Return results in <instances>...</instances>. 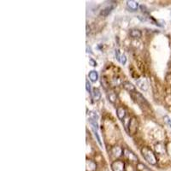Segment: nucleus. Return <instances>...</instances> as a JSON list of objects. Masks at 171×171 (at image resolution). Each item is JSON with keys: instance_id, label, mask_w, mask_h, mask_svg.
I'll return each mask as SVG.
<instances>
[{"instance_id": "obj_1", "label": "nucleus", "mask_w": 171, "mask_h": 171, "mask_svg": "<svg viewBox=\"0 0 171 171\" xmlns=\"http://www.w3.org/2000/svg\"><path fill=\"white\" fill-rule=\"evenodd\" d=\"M141 152H142V155L143 157L145 158V160L147 161L148 163H150L151 164L154 165L157 163V157L155 156L154 152L150 149L149 147L145 146V147H143L142 150H141Z\"/></svg>"}, {"instance_id": "obj_2", "label": "nucleus", "mask_w": 171, "mask_h": 171, "mask_svg": "<svg viewBox=\"0 0 171 171\" xmlns=\"http://www.w3.org/2000/svg\"><path fill=\"white\" fill-rule=\"evenodd\" d=\"M136 85L142 91H147L149 88V82L146 78H140L136 81Z\"/></svg>"}, {"instance_id": "obj_3", "label": "nucleus", "mask_w": 171, "mask_h": 171, "mask_svg": "<svg viewBox=\"0 0 171 171\" xmlns=\"http://www.w3.org/2000/svg\"><path fill=\"white\" fill-rule=\"evenodd\" d=\"M132 98L133 99H134V101H135L136 103H138L139 105H144V104H145V105H148V103H147V101L145 100V99L144 98L141 94L139 93H135V92H134V93L132 94Z\"/></svg>"}, {"instance_id": "obj_4", "label": "nucleus", "mask_w": 171, "mask_h": 171, "mask_svg": "<svg viewBox=\"0 0 171 171\" xmlns=\"http://www.w3.org/2000/svg\"><path fill=\"white\" fill-rule=\"evenodd\" d=\"M124 166L125 164L122 161L117 160L111 164V168L113 171H124Z\"/></svg>"}, {"instance_id": "obj_5", "label": "nucleus", "mask_w": 171, "mask_h": 171, "mask_svg": "<svg viewBox=\"0 0 171 171\" xmlns=\"http://www.w3.org/2000/svg\"><path fill=\"white\" fill-rule=\"evenodd\" d=\"M137 128H138V121L135 117H133L129 121V132L131 133V134H134L137 131Z\"/></svg>"}, {"instance_id": "obj_6", "label": "nucleus", "mask_w": 171, "mask_h": 171, "mask_svg": "<svg viewBox=\"0 0 171 171\" xmlns=\"http://www.w3.org/2000/svg\"><path fill=\"white\" fill-rule=\"evenodd\" d=\"M123 153H124V156L127 157L130 161H132V162H137L138 161V157L135 156V154H133L131 151L125 149L123 151Z\"/></svg>"}, {"instance_id": "obj_7", "label": "nucleus", "mask_w": 171, "mask_h": 171, "mask_svg": "<svg viewBox=\"0 0 171 171\" xmlns=\"http://www.w3.org/2000/svg\"><path fill=\"white\" fill-rule=\"evenodd\" d=\"M116 114L120 120H123L126 116V110L123 107H118L116 110Z\"/></svg>"}, {"instance_id": "obj_8", "label": "nucleus", "mask_w": 171, "mask_h": 171, "mask_svg": "<svg viewBox=\"0 0 171 171\" xmlns=\"http://www.w3.org/2000/svg\"><path fill=\"white\" fill-rule=\"evenodd\" d=\"M127 5L131 11H135L138 10L139 3L138 2H135V1H133V0H131V1H127Z\"/></svg>"}, {"instance_id": "obj_9", "label": "nucleus", "mask_w": 171, "mask_h": 171, "mask_svg": "<svg viewBox=\"0 0 171 171\" xmlns=\"http://www.w3.org/2000/svg\"><path fill=\"white\" fill-rule=\"evenodd\" d=\"M129 35L133 38V39H139V38H141V36H142V33L141 32L138 30V29H132V30H130V33H129Z\"/></svg>"}, {"instance_id": "obj_10", "label": "nucleus", "mask_w": 171, "mask_h": 171, "mask_svg": "<svg viewBox=\"0 0 171 171\" xmlns=\"http://www.w3.org/2000/svg\"><path fill=\"white\" fill-rule=\"evenodd\" d=\"M123 87L126 89L127 91L128 92H130V93H132V92H135V87L133 85L132 83L129 82V81H125V82H123Z\"/></svg>"}, {"instance_id": "obj_11", "label": "nucleus", "mask_w": 171, "mask_h": 171, "mask_svg": "<svg viewBox=\"0 0 171 171\" xmlns=\"http://www.w3.org/2000/svg\"><path fill=\"white\" fill-rule=\"evenodd\" d=\"M155 149H156L157 153H158V154H163L165 152V146L162 143L157 144L155 145Z\"/></svg>"}, {"instance_id": "obj_12", "label": "nucleus", "mask_w": 171, "mask_h": 171, "mask_svg": "<svg viewBox=\"0 0 171 171\" xmlns=\"http://www.w3.org/2000/svg\"><path fill=\"white\" fill-rule=\"evenodd\" d=\"M96 169V163L93 161L87 160V171H94Z\"/></svg>"}, {"instance_id": "obj_13", "label": "nucleus", "mask_w": 171, "mask_h": 171, "mask_svg": "<svg viewBox=\"0 0 171 171\" xmlns=\"http://www.w3.org/2000/svg\"><path fill=\"white\" fill-rule=\"evenodd\" d=\"M122 152V149H121L120 146H114L112 149H111V153L114 155L115 157H120Z\"/></svg>"}, {"instance_id": "obj_14", "label": "nucleus", "mask_w": 171, "mask_h": 171, "mask_svg": "<svg viewBox=\"0 0 171 171\" xmlns=\"http://www.w3.org/2000/svg\"><path fill=\"white\" fill-rule=\"evenodd\" d=\"M88 77L93 82H96L98 81V79H99V75H98L97 71L93 70V71H91L88 74Z\"/></svg>"}, {"instance_id": "obj_15", "label": "nucleus", "mask_w": 171, "mask_h": 171, "mask_svg": "<svg viewBox=\"0 0 171 171\" xmlns=\"http://www.w3.org/2000/svg\"><path fill=\"white\" fill-rule=\"evenodd\" d=\"M93 98L95 101H99L101 99V93H100L99 89L93 88Z\"/></svg>"}, {"instance_id": "obj_16", "label": "nucleus", "mask_w": 171, "mask_h": 171, "mask_svg": "<svg viewBox=\"0 0 171 171\" xmlns=\"http://www.w3.org/2000/svg\"><path fill=\"white\" fill-rule=\"evenodd\" d=\"M112 10H113V7H112V6H111V7H107V8H105V9H104L103 11H101L100 15H101V16H104V17H106V16H108V15L111 13Z\"/></svg>"}, {"instance_id": "obj_17", "label": "nucleus", "mask_w": 171, "mask_h": 171, "mask_svg": "<svg viewBox=\"0 0 171 171\" xmlns=\"http://www.w3.org/2000/svg\"><path fill=\"white\" fill-rule=\"evenodd\" d=\"M108 98H109V100L111 101V103H115V101L116 100V94L115 93V92H110V93H108Z\"/></svg>"}, {"instance_id": "obj_18", "label": "nucleus", "mask_w": 171, "mask_h": 171, "mask_svg": "<svg viewBox=\"0 0 171 171\" xmlns=\"http://www.w3.org/2000/svg\"><path fill=\"white\" fill-rule=\"evenodd\" d=\"M93 133H94V135H95V137L97 138V140H98V143H99V145L100 146H103V144H102V142H101V139H100L99 135L98 132H97L96 130H94L93 129Z\"/></svg>"}, {"instance_id": "obj_19", "label": "nucleus", "mask_w": 171, "mask_h": 171, "mask_svg": "<svg viewBox=\"0 0 171 171\" xmlns=\"http://www.w3.org/2000/svg\"><path fill=\"white\" fill-rule=\"evenodd\" d=\"M120 63H121V64H123V65L126 64V63H127V56H126L125 54H121Z\"/></svg>"}, {"instance_id": "obj_20", "label": "nucleus", "mask_w": 171, "mask_h": 171, "mask_svg": "<svg viewBox=\"0 0 171 171\" xmlns=\"http://www.w3.org/2000/svg\"><path fill=\"white\" fill-rule=\"evenodd\" d=\"M115 54H116V57L117 60L120 62V60H121V53H120V50H118V49H116V50H115Z\"/></svg>"}, {"instance_id": "obj_21", "label": "nucleus", "mask_w": 171, "mask_h": 171, "mask_svg": "<svg viewBox=\"0 0 171 171\" xmlns=\"http://www.w3.org/2000/svg\"><path fill=\"white\" fill-rule=\"evenodd\" d=\"M164 121H165V122L169 126V127H171V119L168 116H164Z\"/></svg>"}, {"instance_id": "obj_22", "label": "nucleus", "mask_w": 171, "mask_h": 171, "mask_svg": "<svg viewBox=\"0 0 171 171\" xmlns=\"http://www.w3.org/2000/svg\"><path fill=\"white\" fill-rule=\"evenodd\" d=\"M89 63H91V65H92V66H93V67L97 66V63H96V61H94L93 58H90V59H89Z\"/></svg>"}, {"instance_id": "obj_23", "label": "nucleus", "mask_w": 171, "mask_h": 171, "mask_svg": "<svg viewBox=\"0 0 171 171\" xmlns=\"http://www.w3.org/2000/svg\"><path fill=\"white\" fill-rule=\"evenodd\" d=\"M86 84H87V91L89 92V93H91V85H90V83H89L88 81H86Z\"/></svg>"}]
</instances>
